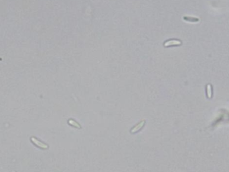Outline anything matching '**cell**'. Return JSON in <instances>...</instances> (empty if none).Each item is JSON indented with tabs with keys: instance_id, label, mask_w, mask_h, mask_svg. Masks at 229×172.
Returning a JSON list of instances; mask_svg holds the SVG:
<instances>
[{
	"instance_id": "obj_1",
	"label": "cell",
	"mask_w": 229,
	"mask_h": 172,
	"mask_svg": "<svg viewBox=\"0 0 229 172\" xmlns=\"http://www.w3.org/2000/svg\"><path fill=\"white\" fill-rule=\"evenodd\" d=\"M145 122L146 121H145V119L142 120V121H140L138 124H137L135 126H134V127L131 129L130 133H132V134H135V133H138V132L141 131L142 129L143 128V127H144L145 124Z\"/></svg>"
},
{
	"instance_id": "obj_2",
	"label": "cell",
	"mask_w": 229,
	"mask_h": 172,
	"mask_svg": "<svg viewBox=\"0 0 229 172\" xmlns=\"http://www.w3.org/2000/svg\"><path fill=\"white\" fill-rule=\"evenodd\" d=\"M68 124L70 126H71V127H75L77 129H81L82 128V126L79 124L78 122H76V121H75V120L72 119V118H70L68 120Z\"/></svg>"
},
{
	"instance_id": "obj_3",
	"label": "cell",
	"mask_w": 229,
	"mask_h": 172,
	"mask_svg": "<svg viewBox=\"0 0 229 172\" xmlns=\"http://www.w3.org/2000/svg\"><path fill=\"white\" fill-rule=\"evenodd\" d=\"M206 96L208 98H212V85L210 84H207L206 85Z\"/></svg>"
},
{
	"instance_id": "obj_4",
	"label": "cell",
	"mask_w": 229,
	"mask_h": 172,
	"mask_svg": "<svg viewBox=\"0 0 229 172\" xmlns=\"http://www.w3.org/2000/svg\"><path fill=\"white\" fill-rule=\"evenodd\" d=\"M34 140L35 141L33 140V143H35L36 144V145H37V146H38L39 147H40V148L44 149L48 148V146L46 145V144H44V143H43L42 142H40V141H39L36 140V139H34Z\"/></svg>"
}]
</instances>
